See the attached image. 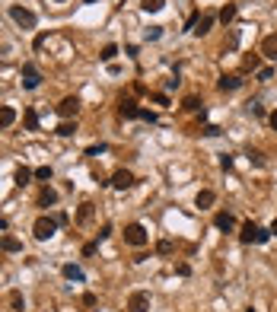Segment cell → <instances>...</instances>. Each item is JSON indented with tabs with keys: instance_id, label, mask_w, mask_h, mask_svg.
Returning a JSON list of instances; mask_svg holds the SVG:
<instances>
[{
	"instance_id": "42",
	"label": "cell",
	"mask_w": 277,
	"mask_h": 312,
	"mask_svg": "<svg viewBox=\"0 0 277 312\" xmlns=\"http://www.w3.org/2000/svg\"><path fill=\"white\" fill-rule=\"evenodd\" d=\"M248 112H252V115H265V108H261L258 102H248Z\"/></svg>"
},
{
	"instance_id": "24",
	"label": "cell",
	"mask_w": 277,
	"mask_h": 312,
	"mask_svg": "<svg viewBox=\"0 0 277 312\" xmlns=\"http://www.w3.org/2000/svg\"><path fill=\"white\" fill-rule=\"evenodd\" d=\"M29 179H32V172H29V169H16V175H13V182H16L19 188H23V185H29Z\"/></svg>"
},
{
	"instance_id": "20",
	"label": "cell",
	"mask_w": 277,
	"mask_h": 312,
	"mask_svg": "<svg viewBox=\"0 0 277 312\" xmlns=\"http://www.w3.org/2000/svg\"><path fill=\"white\" fill-rule=\"evenodd\" d=\"M61 271H64V277H67V281H83V271H80L77 264H64Z\"/></svg>"
},
{
	"instance_id": "25",
	"label": "cell",
	"mask_w": 277,
	"mask_h": 312,
	"mask_svg": "<svg viewBox=\"0 0 277 312\" xmlns=\"http://www.w3.org/2000/svg\"><path fill=\"white\" fill-rule=\"evenodd\" d=\"M80 303H83V312H96V293H83V300H80Z\"/></svg>"
},
{
	"instance_id": "12",
	"label": "cell",
	"mask_w": 277,
	"mask_h": 312,
	"mask_svg": "<svg viewBox=\"0 0 277 312\" xmlns=\"http://www.w3.org/2000/svg\"><path fill=\"white\" fill-rule=\"evenodd\" d=\"M118 115H121V118H127V121H131V118H137V115H140V108H137V102H131V99H127V102H121Z\"/></svg>"
},
{
	"instance_id": "22",
	"label": "cell",
	"mask_w": 277,
	"mask_h": 312,
	"mask_svg": "<svg viewBox=\"0 0 277 312\" xmlns=\"http://www.w3.org/2000/svg\"><path fill=\"white\" fill-rule=\"evenodd\" d=\"M217 19H220L223 26H226V23H233V19H236V6H233V3H226V6L220 10V16H217Z\"/></svg>"
},
{
	"instance_id": "19",
	"label": "cell",
	"mask_w": 277,
	"mask_h": 312,
	"mask_svg": "<svg viewBox=\"0 0 277 312\" xmlns=\"http://www.w3.org/2000/svg\"><path fill=\"white\" fill-rule=\"evenodd\" d=\"M166 6V0H140V10L144 13H159Z\"/></svg>"
},
{
	"instance_id": "9",
	"label": "cell",
	"mask_w": 277,
	"mask_h": 312,
	"mask_svg": "<svg viewBox=\"0 0 277 312\" xmlns=\"http://www.w3.org/2000/svg\"><path fill=\"white\" fill-rule=\"evenodd\" d=\"M217 86H220V93H233V90H239V86H242V80L236 77V73H223Z\"/></svg>"
},
{
	"instance_id": "18",
	"label": "cell",
	"mask_w": 277,
	"mask_h": 312,
	"mask_svg": "<svg viewBox=\"0 0 277 312\" xmlns=\"http://www.w3.org/2000/svg\"><path fill=\"white\" fill-rule=\"evenodd\" d=\"M90 220H92V204H90V201H83L80 210H77V223H90Z\"/></svg>"
},
{
	"instance_id": "1",
	"label": "cell",
	"mask_w": 277,
	"mask_h": 312,
	"mask_svg": "<svg viewBox=\"0 0 277 312\" xmlns=\"http://www.w3.org/2000/svg\"><path fill=\"white\" fill-rule=\"evenodd\" d=\"M55 229H58V220H55V217H38V220L32 223V236H35L38 242L51 239V236H55Z\"/></svg>"
},
{
	"instance_id": "28",
	"label": "cell",
	"mask_w": 277,
	"mask_h": 312,
	"mask_svg": "<svg viewBox=\"0 0 277 312\" xmlns=\"http://www.w3.org/2000/svg\"><path fill=\"white\" fill-rule=\"evenodd\" d=\"M246 156H248V162H252V166H265V156H261L258 150H248Z\"/></svg>"
},
{
	"instance_id": "15",
	"label": "cell",
	"mask_w": 277,
	"mask_h": 312,
	"mask_svg": "<svg viewBox=\"0 0 277 312\" xmlns=\"http://www.w3.org/2000/svg\"><path fill=\"white\" fill-rule=\"evenodd\" d=\"M217 23V16H214V13H204V16H201V23H198V35H207V32H211V26Z\"/></svg>"
},
{
	"instance_id": "45",
	"label": "cell",
	"mask_w": 277,
	"mask_h": 312,
	"mask_svg": "<svg viewBox=\"0 0 277 312\" xmlns=\"http://www.w3.org/2000/svg\"><path fill=\"white\" fill-rule=\"evenodd\" d=\"M271 236H277V217H274V223H271Z\"/></svg>"
},
{
	"instance_id": "36",
	"label": "cell",
	"mask_w": 277,
	"mask_h": 312,
	"mask_svg": "<svg viewBox=\"0 0 277 312\" xmlns=\"http://www.w3.org/2000/svg\"><path fill=\"white\" fill-rule=\"evenodd\" d=\"M271 77H274L271 67H258V80H271Z\"/></svg>"
},
{
	"instance_id": "13",
	"label": "cell",
	"mask_w": 277,
	"mask_h": 312,
	"mask_svg": "<svg viewBox=\"0 0 277 312\" xmlns=\"http://www.w3.org/2000/svg\"><path fill=\"white\" fill-rule=\"evenodd\" d=\"M0 249H3V252H23V242H19L16 236H3V239H0Z\"/></svg>"
},
{
	"instance_id": "26",
	"label": "cell",
	"mask_w": 277,
	"mask_h": 312,
	"mask_svg": "<svg viewBox=\"0 0 277 312\" xmlns=\"http://www.w3.org/2000/svg\"><path fill=\"white\" fill-rule=\"evenodd\" d=\"M159 35H163V26H150V29L144 32V38H147V42H156Z\"/></svg>"
},
{
	"instance_id": "43",
	"label": "cell",
	"mask_w": 277,
	"mask_h": 312,
	"mask_svg": "<svg viewBox=\"0 0 277 312\" xmlns=\"http://www.w3.org/2000/svg\"><path fill=\"white\" fill-rule=\"evenodd\" d=\"M175 271H179V277H188V274H191V268H188V264H179Z\"/></svg>"
},
{
	"instance_id": "16",
	"label": "cell",
	"mask_w": 277,
	"mask_h": 312,
	"mask_svg": "<svg viewBox=\"0 0 277 312\" xmlns=\"http://www.w3.org/2000/svg\"><path fill=\"white\" fill-rule=\"evenodd\" d=\"M214 201H217V194H214L211 188H204V191H198V198H194V204H198V207H211Z\"/></svg>"
},
{
	"instance_id": "33",
	"label": "cell",
	"mask_w": 277,
	"mask_h": 312,
	"mask_svg": "<svg viewBox=\"0 0 277 312\" xmlns=\"http://www.w3.org/2000/svg\"><path fill=\"white\" fill-rule=\"evenodd\" d=\"M185 108H188V112H198V108H201V102H198L194 96H188V99H185Z\"/></svg>"
},
{
	"instance_id": "38",
	"label": "cell",
	"mask_w": 277,
	"mask_h": 312,
	"mask_svg": "<svg viewBox=\"0 0 277 312\" xmlns=\"http://www.w3.org/2000/svg\"><path fill=\"white\" fill-rule=\"evenodd\" d=\"M105 150H109V147L99 144V147H90V150H86V156H99V153H105Z\"/></svg>"
},
{
	"instance_id": "6",
	"label": "cell",
	"mask_w": 277,
	"mask_h": 312,
	"mask_svg": "<svg viewBox=\"0 0 277 312\" xmlns=\"http://www.w3.org/2000/svg\"><path fill=\"white\" fill-rule=\"evenodd\" d=\"M131 185H134V175L127 172V169H118V172L112 175V188H118V191H127Z\"/></svg>"
},
{
	"instance_id": "48",
	"label": "cell",
	"mask_w": 277,
	"mask_h": 312,
	"mask_svg": "<svg viewBox=\"0 0 277 312\" xmlns=\"http://www.w3.org/2000/svg\"><path fill=\"white\" fill-rule=\"evenodd\" d=\"M248 312H255V309H248Z\"/></svg>"
},
{
	"instance_id": "31",
	"label": "cell",
	"mask_w": 277,
	"mask_h": 312,
	"mask_svg": "<svg viewBox=\"0 0 277 312\" xmlns=\"http://www.w3.org/2000/svg\"><path fill=\"white\" fill-rule=\"evenodd\" d=\"M258 67H261V58H258V54L246 58V70H258Z\"/></svg>"
},
{
	"instance_id": "30",
	"label": "cell",
	"mask_w": 277,
	"mask_h": 312,
	"mask_svg": "<svg viewBox=\"0 0 277 312\" xmlns=\"http://www.w3.org/2000/svg\"><path fill=\"white\" fill-rule=\"evenodd\" d=\"M115 54H118V48H115V45H105L99 58H102V61H109V64H112V58H115Z\"/></svg>"
},
{
	"instance_id": "32",
	"label": "cell",
	"mask_w": 277,
	"mask_h": 312,
	"mask_svg": "<svg viewBox=\"0 0 277 312\" xmlns=\"http://www.w3.org/2000/svg\"><path fill=\"white\" fill-rule=\"evenodd\" d=\"M137 118H144V121H150V125H156V115H153L150 108H140V115H137Z\"/></svg>"
},
{
	"instance_id": "35",
	"label": "cell",
	"mask_w": 277,
	"mask_h": 312,
	"mask_svg": "<svg viewBox=\"0 0 277 312\" xmlns=\"http://www.w3.org/2000/svg\"><path fill=\"white\" fill-rule=\"evenodd\" d=\"M220 166L229 172V169H233V156H229V153H223V156H220Z\"/></svg>"
},
{
	"instance_id": "11",
	"label": "cell",
	"mask_w": 277,
	"mask_h": 312,
	"mask_svg": "<svg viewBox=\"0 0 277 312\" xmlns=\"http://www.w3.org/2000/svg\"><path fill=\"white\" fill-rule=\"evenodd\" d=\"M214 226H217V229H223V233H229V229L236 226L233 214H217V217H214Z\"/></svg>"
},
{
	"instance_id": "37",
	"label": "cell",
	"mask_w": 277,
	"mask_h": 312,
	"mask_svg": "<svg viewBox=\"0 0 277 312\" xmlns=\"http://www.w3.org/2000/svg\"><path fill=\"white\" fill-rule=\"evenodd\" d=\"M153 102H156V105H169V96H166V93H153Z\"/></svg>"
},
{
	"instance_id": "29",
	"label": "cell",
	"mask_w": 277,
	"mask_h": 312,
	"mask_svg": "<svg viewBox=\"0 0 277 312\" xmlns=\"http://www.w3.org/2000/svg\"><path fill=\"white\" fill-rule=\"evenodd\" d=\"M32 175H35V179H42V182H48V179H51V166H38Z\"/></svg>"
},
{
	"instance_id": "47",
	"label": "cell",
	"mask_w": 277,
	"mask_h": 312,
	"mask_svg": "<svg viewBox=\"0 0 277 312\" xmlns=\"http://www.w3.org/2000/svg\"><path fill=\"white\" fill-rule=\"evenodd\" d=\"M58 3H64V0H58Z\"/></svg>"
},
{
	"instance_id": "39",
	"label": "cell",
	"mask_w": 277,
	"mask_h": 312,
	"mask_svg": "<svg viewBox=\"0 0 277 312\" xmlns=\"http://www.w3.org/2000/svg\"><path fill=\"white\" fill-rule=\"evenodd\" d=\"M10 303H13V309H23V296L19 293H10Z\"/></svg>"
},
{
	"instance_id": "3",
	"label": "cell",
	"mask_w": 277,
	"mask_h": 312,
	"mask_svg": "<svg viewBox=\"0 0 277 312\" xmlns=\"http://www.w3.org/2000/svg\"><path fill=\"white\" fill-rule=\"evenodd\" d=\"M10 19L19 26V29H32V26H35V13L26 10V6H10Z\"/></svg>"
},
{
	"instance_id": "10",
	"label": "cell",
	"mask_w": 277,
	"mask_h": 312,
	"mask_svg": "<svg viewBox=\"0 0 277 312\" xmlns=\"http://www.w3.org/2000/svg\"><path fill=\"white\" fill-rule=\"evenodd\" d=\"M51 204H58V191L55 188H42L38 191V207H51Z\"/></svg>"
},
{
	"instance_id": "41",
	"label": "cell",
	"mask_w": 277,
	"mask_h": 312,
	"mask_svg": "<svg viewBox=\"0 0 277 312\" xmlns=\"http://www.w3.org/2000/svg\"><path fill=\"white\" fill-rule=\"evenodd\" d=\"M96 249H99L96 242H86V246H83V255H96Z\"/></svg>"
},
{
	"instance_id": "17",
	"label": "cell",
	"mask_w": 277,
	"mask_h": 312,
	"mask_svg": "<svg viewBox=\"0 0 277 312\" xmlns=\"http://www.w3.org/2000/svg\"><path fill=\"white\" fill-rule=\"evenodd\" d=\"M255 229H258V226H255L252 220H248V223H242V233H239V239L246 242V246H248V242H255Z\"/></svg>"
},
{
	"instance_id": "34",
	"label": "cell",
	"mask_w": 277,
	"mask_h": 312,
	"mask_svg": "<svg viewBox=\"0 0 277 312\" xmlns=\"http://www.w3.org/2000/svg\"><path fill=\"white\" fill-rule=\"evenodd\" d=\"M156 252H159V255H169V252H172V242H169V239H163V242L156 246Z\"/></svg>"
},
{
	"instance_id": "4",
	"label": "cell",
	"mask_w": 277,
	"mask_h": 312,
	"mask_svg": "<svg viewBox=\"0 0 277 312\" xmlns=\"http://www.w3.org/2000/svg\"><path fill=\"white\" fill-rule=\"evenodd\" d=\"M127 309L131 312H150V293L147 290H134L127 296Z\"/></svg>"
},
{
	"instance_id": "21",
	"label": "cell",
	"mask_w": 277,
	"mask_h": 312,
	"mask_svg": "<svg viewBox=\"0 0 277 312\" xmlns=\"http://www.w3.org/2000/svg\"><path fill=\"white\" fill-rule=\"evenodd\" d=\"M23 121H26V127H29V131H38V115H35V108H26Z\"/></svg>"
},
{
	"instance_id": "14",
	"label": "cell",
	"mask_w": 277,
	"mask_h": 312,
	"mask_svg": "<svg viewBox=\"0 0 277 312\" xmlns=\"http://www.w3.org/2000/svg\"><path fill=\"white\" fill-rule=\"evenodd\" d=\"M13 121H16V112H13L10 105H0V131H3V127H10Z\"/></svg>"
},
{
	"instance_id": "44",
	"label": "cell",
	"mask_w": 277,
	"mask_h": 312,
	"mask_svg": "<svg viewBox=\"0 0 277 312\" xmlns=\"http://www.w3.org/2000/svg\"><path fill=\"white\" fill-rule=\"evenodd\" d=\"M268 121H271V127H274V131H277V108H274V112H271V118H268Z\"/></svg>"
},
{
	"instance_id": "8",
	"label": "cell",
	"mask_w": 277,
	"mask_h": 312,
	"mask_svg": "<svg viewBox=\"0 0 277 312\" xmlns=\"http://www.w3.org/2000/svg\"><path fill=\"white\" fill-rule=\"evenodd\" d=\"M261 54H265L268 61H277V32H271V35L261 38Z\"/></svg>"
},
{
	"instance_id": "27",
	"label": "cell",
	"mask_w": 277,
	"mask_h": 312,
	"mask_svg": "<svg viewBox=\"0 0 277 312\" xmlns=\"http://www.w3.org/2000/svg\"><path fill=\"white\" fill-rule=\"evenodd\" d=\"M268 239H271V229H261V226L255 229V242H258V246H265Z\"/></svg>"
},
{
	"instance_id": "46",
	"label": "cell",
	"mask_w": 277,
	"mask_h": 312,
	"mask_svg": "<svg viewBox=\"0 0 277 312\" xmlns=\"http://www.w3.org/2000/svg\"><path fill=\"white\" fill-rule=\"evenodd\" d=\"M83 3H96V0H83Z\"/></svg>"
},
{
	"instance_id": "5",
	"label": "cell",
	"mask_w": 277,
	"mask_h": 312,
	"mask_svg": "<svg viewBox=\"0 0 277 312\" xmlns=\"http://www.w3.org/2000/svg\"><path fill=\"white\" fill-rule=\"evenodd\" d=\"M38 83H42V73L35 70V64L26 61V64H23V86H26V90H35Z\"/></svg>"
},
{
	"instance_id": "2",
	"label": "cell",
	"mask_w": 277,
	"mask_h": 312,
	"mask_svg": "<svg viewBox=\"0 0 277 312\" xmlns=\"http://www.w3.org/2000/svg\"><path fill=\"white\" fill-rule=\"evenodd\" d=\"M147 239H150V236H147V229H144V223H127L124 226V242L127 246H147Z\"/></svg>"
},
{
	"instance_id": "7",
	"label": "cell",
	"mask_w": 277,
	"mask_h": 312,
	"mask_svg": "<svg viewBox=\"0 0 277 312\" xmlns=\"http://www.w3.org/2000/svg\"><path fill=\"white\" fill-rule=\"evenodd\" d=\"M77 108H80V99H77V96H67V99H61V105H58V115L67 121L70 115H77Z\"/></svg>"
},
{
	"instance_id": "23",
	"label": "cell",
	"mask_w": 277,
	"mask_h": 312,
	"mask_svg": "<svg viewBox=\"0 0 277 312\" xmlns=\"http://www.w3.org/2000/svg\"><path fill=\"white\" fill-rule=\"evenodd\" d=\"M58 134H61V137H73V134H77V125H73V121H61Z\"/></svg>"
},
{
	"instance_id": "40",
	"label": "cell",
	"mask_w": 277,
	"mask_h": 312,
	"mask_svg": "<svg viewBox=\"0 0 277 312\" xmlns=\"http://www.w3.org/2000/svg\"><path fill=\"white\" fill-rule=\"evenodd\" d=\"M204 134H207V137H217L220 127H217V125H207V127H204Z\"/></svg>"
}]
</instances>
